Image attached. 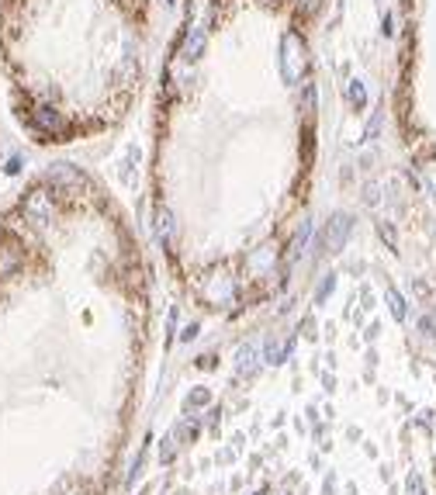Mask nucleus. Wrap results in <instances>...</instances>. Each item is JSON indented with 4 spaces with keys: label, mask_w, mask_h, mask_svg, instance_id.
I'll list each match as a JSON object with an SVG mask.
<instances>
[{
    "label": "nucleus",
    "mask_w": 436,
    "mask_h": 495,
    "mask_svg": "<svg viewBox=\"0 0 436 495\" xmlns=\"http://www.w3.org/2000/svg\"><path fill=\"white\" fill-rule=\"evenodd\" d=\"M350 229H353V222H350L346 211L333 215L329 225L322 229V253H339L343 246H346V239H350Z\"/></svg>",
    "instance_id": "f257e3e1"
},
{
    "label": "nucleus",
    "mask_w": 436,
    "mask_h": 495,
    "mask_svg": "<svg viewBox=\"0 0 436 495\" xmlns=\"http://www.w3.org/2000/svg\"><path fill=\"white\" fill-rule=\"evenodd\" d=\"M49 187H52V191H59V194H80V191L87 187V177H83L77 166L59 163V166H52V170H49Z\"/></svg>",
    "instance_id": "f03ea898"
},
{
    "label": "nucleus",
    "mask_w": 436,
    "mask_h": 495,
    "mask_svg": "<svg viewBox=\"0 0 436 495\" xmlns=\"http://www.w3.org/2000/svg\"><path fill=\"white\" fill-rule=\"evenodd\" d=\"M298 49H301V39L298 35H284V59H281V66H284V77L288 80H295L298 77ZM301 63H305V56H301Z\"/></svg>",
    "instance_id": "7ed1b4c3"
},
{
    "label": "nucleus",
    "mask_w": 436,
    "mask_h": 495,
    "mask_svg": "<svg viewBox=\"0 0 436 495\" xmlns=\"http://www.w3.org/2000/svg\"><path fill=\"white\" fill-rule=\"evenodd\" d=\"M187 28H190V32H187V42H184V56L194 59V56L204 49V25H201V21H190Z\"/></svg>",
    "instance_id": "20e7f679"
},
{
    "label": "nucleus",
    "mask_w": 436,
    "mask_h": 495,
    "mask_svg": "<svg viewBox=\"0 0 436 495\" xmlns=\"http://www.w3.org/2000/svg\"><path fill=\"white\" fill-rule=\"evenodd\" d=\"M156 235H159L163 242H170V239H173V218H170V211H166V208H156Z\"/></svg>",
    "instance_id": "39448f33"
},
{
    "label": "nucleus",
    "mask_w": 436,
    "mask_h": 495,
    "mask_svg": "<svg viewBox=\"0 0 436 495\" xmlns=\"http://www.w3.org/2000/svg\"><path fill=\"white\" fill-rule=\"evenodd\" d=\"M384 298H388V309H391V316L402 322V319H405V298H402L395 288H388V291H384Z\"/></svg>",
    "instance_id": "423d86ee"
},
{
    "label": "nucleus",
    "mask_w": 436,
    "mask_h": 495,
    "mask_svg": "<svg viewBox=\"0 0 436 495\" xmlns=\"http://www.w3.org/2000/svg\"><path fill=\"white\" fill-rule=\"evenodd\" d=\"M239 371H243V374H253V371H257V347H243V350H239Z\"/></svg>",
    "instance_id": "0eeeda50"
},
{
    "label": "nucleus",
    "mask_w": 436,
    "mask_h": 495,
    "mask_svg": "<svg viewBox=\"0 0 436 495\" xmlns=\"http://www.w3.org/2000/svg\"><path fill=\"white\" fill-rule=\"evenodd\" d=\"M350 104H353L357 111L367 104V90H364V84H360V80H353V84H350Z\"/></svg>",
    "instance_id": "6e6552de"
},
{
    "label": "nucleus",
    "mask_w": 436,
    "mask_h": 495,
    "mask_svg": "<svg viewBox=\"0 0 436 495\" xmlns=\"http://www.w3.org/2000/svg\"><path fill=\"white\" fill-rule=\"evenodd\" d=\"M288 350H291V340H288V343H277V347L270 343V350H267V360H270V364H281V360L288 357Z\"/></svg>",
    "instance_id": "1a4fd4ad"
},
{
    "label": "nucleus",
    "mask_w": 436,
    "mask_h": 495,
    "mask_svg": "<svg viewBox=\"0 0 436 495\" xmlns=\"http://www.w3.org/2000/svg\"><path fill=\"white\" fill-rule=\"evenodd\" d=\"M377 235L388 242V250H398V239H395V229L388 222H377Z\"/></svg>",
    "instance_id": "9d476101"
},
{
    "label": "nucleus",
    "mask_w": 436,
    "mask_h": 495,
    "mask_svg": "<svg viewBox=\"0 0 436 495\" xmlns=\"http://www.w3.org/2000/svg\"><path fill=\"white\" fill-rule=\"evenodd\" d=\"M333 288H336V278H333V274H329V278H326V281H322V284H319V291H315V302H319V305H322V302H326V298H329V295H333Z\"/></svg>",
    "instance_id": "9b49d317"
},
{
    "label": "nucleus",
    "mask_w": 436,
    "mask_h": 495,
    "mask_svg": "<svg viewBox=\"0 0 436 495\" xmlns=\"http://www.w3.org/2000/svg\"><path fill=\"white\" fill-rule=\"evenodd\" d=\"M408 492H412V495H426V488H422V478H419V474H408Z\"/></svg>",
    "instance_id": "f8f14e48"
},
{
    "label": "nucleus",
    "mask_w": 436,
    "mask_h": 495,
    "mask_svg": "<svg viewBox=\"0 0 436 495\" xmlns=\"http://www.w3.org/2000/svg\"><path fill=\"white\" fill-rule=\"evenodd\" d=\"M422 333H429V336H436V316H422Z\"/></svg>",
    "instance_id": "ddd939ff"
},
{
    "label": "nucleus",
    "mask_w": 436,
    "mask_h": 495,
    "mask_svg": "<svg viewBox=\"0 0 436 495\" xmlns=\"http://www.w3.org/2000/svg\"><path fill=\"white\" fill-rule=\"evenodd\" d=\"M377 128H381V111L370 118V125H367V139H374V135H377Z\"/></svg>",
    "instance_id": "4468645a"
},
{
    "label": "nucleus",
    "mask_w": 436,
    "mask_h": 495,
    "mask_svg": "<svg viewBox=\"0 0 436 495\" xmlns=\"http://www.w3.org/2000/svg\"><path fill=\"white\" fill-rule=\"evenodd\" d=\"M190 402H194V405H204V402H208V391H194Z\"/></svg>",
    "instance_id": "2eb2a0df"
},
{
    "label": "nucleus",
    "mask_w": 436,
    "mask_h": 495,
    "mask_svg": "<svg viewBox=\"0 0 436 495\" xmlns=\"http://www.w3.org/2000/svg\"><path fill=\"white\" fill-rule=\"evenodd\" d=\"M426 173L433 177V187H436V166H426Z\"/></svg>",
    "instance_id": "dca6fc26"
},
{
    "label": "nucleus",
    "mask_w": 436,
    "mask_h": 495,
    "mask_svg": "<svg viewBox=\"0 0 436 495\" xmlns=\"http://www.w3.org/2000/svg\"><path fill=\"white\" fill-rule=\"evenodd\" d=\"M257 495H267V492H257Z\"/></svg>",
    "instance_id": "f3484780"
}]
</instances>
